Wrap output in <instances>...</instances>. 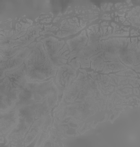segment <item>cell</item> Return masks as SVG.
Masks as SVG:
<instances>
[{
  "instance_id": "cell-1",
  "label": "cell",
  "mask_w": 140,
  "mask_h": 147,
  "mask_svg": "<svg viewBox=\"0 0 140 147\" xmlns=\"http://www.w3.org/2000/svg\"><path fill=\"white\" fill-rule=\"evenodd\" d=\"M27 81H43L56 75L57 68L49 59L41 43L36 45L32 52L25 60Z\"/></svg>"
},
{
  "instance_id": "cell-2",
  "label": "cell",
  "mask_w": 140,
  "mask_h": 147,
  "mask_svg": "<svg viewBox=\"0 0 140 147\" xmlns=\"http://www.w3.org/2000/svg\"><path fill=\"white\" fill-rule=\"evenodd\" d=\"M65 65L60 69L57 76V82L61 88H67L70 84L72 78L76 77V72L68 65L67 70Z\"/></svg>"
}]
</instances>
